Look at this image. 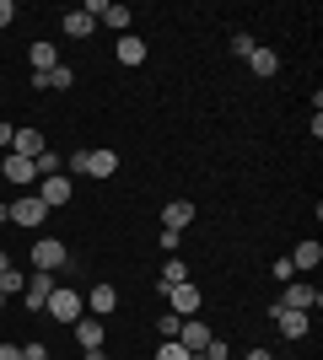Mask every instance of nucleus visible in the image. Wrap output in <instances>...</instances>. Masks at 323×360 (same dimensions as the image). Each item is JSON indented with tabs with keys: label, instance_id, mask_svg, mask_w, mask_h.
I'll list each match as a JSON object with an SVG mask.
<instances>
[{
	"label": "nucleus",
	"instance_id": "nucleus-1",
	"mask_svg": "<svg viewBox=\"0 0 323 360\" xmlns=\"http://www.w3.org/2000/svg\"><path fill=\"white\" fill-rule=\"evenodd\" d=\"M44 317H54V323H81V317H87V296L70 290V285H54L49 301H44Z\"/></svg>",
	"mask_w": 323,
	"mask_h": 360
},
{
	"label": "nucleus",
	"instance_id": "nucleus-2",
	"mask_svg": "<svg viewBox=\"0 0 323 360\" xmlns=\"http://www.w3.org/2000/svg\"><path fill=\"white\" fill-rule=\"evenodd\" d=\"M65 264H70V253H65L60 237H32V269L54 274V269H65Z\"/></svg>",
	"mask_w": 323,
	"mask_h": 360
},
{
	"label": "nucleus",
	"instance_id": "nucleus-3",
	"mask_svg": "<svg viewBox=\"0 0 323 360\" xmlns=\"http://www.w3.org/2000/svg\"><path fill=\"white\" fill-rule=\"evenodd\" d=\"M32 194L44 199L49 210H60V205H70V194H76V183H70V172H54V178H38V183H32Z\"/></svg>",
	"mask_w": 323,
	"mask_h": 360
},
{
	"label": "nucleus",
	"instance_id": "nucleus-4",
	"mask_svg": "<svg viewBox=\"0 0 323 360\" xmlns=\"http://www.w3.org/2000/svg\"><path fill=\"white\" fill-rule=\"evenodd\" d=\"M11 221L27 226V231H38V226L49 221V205H44L38 194H11Z\"/></svg>",
	"mask_w": 323,
	"mask_h": 360
},
{
	"label": "nucleus",
	"instance_id": "nucleus-5",
	"mask_svg": "<svg viewBox=\"0 0 323 360\" xmlns=\"http://www.w3.org/2000/svg\"><path fill=\"white\" fill-rule=\"evenodd\" d=\"M162 296H167V312H178V317H200V307H205V296H200V285H194V280L162 290Z\"/></svg>",
	"mask_w": 323,
	"mask_h": 360
},
{
	"label": "nucleus",
	"instance_id": "nucleus-6",
	"mask_svg": "<svg viewBox=\"0 0 323 360\" xmlns=\"http://www.w3.org/2000/svg\"><path fill=\"white\" fill-rule=\"evenodd\" d=\"M49 290H54V274L32 269V274H27V285H22V307H27L32 317H44V301H49Z\"/></svg>",
	"mask_w": 323,
	"mask_h": 360
},
{
	"label": "nucleus",
	"instance_id": "nucleus-7",
	"mask_svg": "<svg viewBox=\"0 0 323 360\" xmlns=\"http://www.w3.org/2000/svg\"><path fill=\"white\" fill-rule=\"evenodd\" d=\"M280 307H291V312H318V307H323V290L308 285V280H291L286 296H280Z\"/></svg>",
	"mask_w": 323,
	"mask_h": 360
},
{
	"label": "nucleus",
	"instance_id": "nucleus-8",
	"mask_svg": "<svg viewBox=\"0 0 323 360\" xmlns=\"http://www.w3.org/2000/svg\"><path fill=\"white\" fill-rule=\"evenodd\" d=\"M270 317H275V328L286 333V339H308V328H312V317L308 312H291V307H270Z\"/></svg>",
	"mask_w": 323,
	"mask_h": 360
},
{
	"label": "nucleus",
	"instance_id": "nucleus-9",
	"mask_svg": "<svg viewBox=\"0 0 323 360\" xmlns=\"http://www.w3.org/2000/svg\"><path fill=\"white\" fill-rule=\"evenodd\" d=\"M0 178L11 183V188H27V183H38V167H32L27 156H11V150H6V162H0Z\"/></svg>",
	"mask_w": 323,
	"mask_h": 360
},
{
	"label": "nucleus",
	"instance_id": "nucleus-10",
	"mask_svg": "<svg viewBox=\"0 0 323 360\" xmlns=\"http://www.w3.org/2000/svg\"><path fill=\"white\" fill-rule=\"evenodd\" d=\"M210 339H215V333L205 328L200 317H184V328H178V345H184L189 355H205V349H210Z\"/></svg>",
	"mask_w": 323,
	"mask_h": 360
},
{
	"label": "nucleus",
	"instance_id": "nucleus-11",
	"mask_svg": "<svg viewBox=\"0 0 323 360\" xmlns=\"http://www.w3.org/2000/svg\"><path fill=\"white\" fill-rule=\"evenodd\" d=\"M113 60L129 65V70H135V65H146V38H140V32H119V44H113Z\"/></svg>",
	"mask_w": 323,
	"mask_h": 360
},
{
	"label": "nucleus",
	"instance_id": "nucleus-12",
	"mask_svg": "<svg viewBox=\"0 0 323 360\" xmlns=\"http://www.w3.org/2000/svg\"><path fill=\"white\" fill-rule=\"evenodd\" d=\"M44 150H49L44 129H16V135H11V156H27V162H38Z\"/></svg>",
	"mask_w": 323,
	"mask_h": 360
},
{
	"label": "nucleus",
	"instance_id": "nucleus-13",
	"mask_svg": "<svg viewBox=\"0 0 323 360\" xmlns=\"http://www.w3.org/2000/svg\"><path fill=\"white\" fill-rule=\"evenodd\" d=\"M113 172H119V150L113 146L87 150V178H113Z\"/></svg>",
	"mask_w": 323,
	"mask_h": 360
},
{
	"label": "nucleus",
	"instance_id": "nucleus-14",
	"mask_svg": "<svg viewBox=\"0 0 323 360\" xmlns=\"http://www.w3.org/2000/svg\"><path fill=\"white\" fill-rule=\"evenodd\" d=\"M184 226H194V205H189V199L162 205V231H178V237H184Z\"/></svg>",
	"mask_w": 323,
	"mask_h": 360
},
{
	"label": "nucleus",
	"instance_id": "nucleus-15",
	"mask_svg": "<svg viewBox=\"0 0 323 360\" xmlns=\"http://www.w3.org/2000/svg\"><path fill=\"white\" fill-rule=\"evenodd\" d=\"M318 264H323V242H318V237L296 242V253H291V269H296V274H312Z\"/></svg>",
	"mask_w": 323,
	"mask_h": 360
},
{
	"label": "nucleus",
	"instance_id": "nucleus-16",
	"mask_svg": "<svg viewBox=\"0 0 323 360\" xmlns=\"http://www.w3.org/2000/svg\"><path fill=\"white\" fill-rule=\"evenodd\" d=\"M113 307H119V290L108 285V280H97V285L87 290V312H92V317H108Z\"/></svg>",
	"mask_w": 323,
	"mask_h": 360
},
{
	"label": "nucleus",
	"instance_id": "nucleus-17",
	"mask_svg": "<svg viewBox=\"0 0 323 360\" xmlns=\"http://www.w3.org/2000/svg\"><path fill=\"white\" fill-rule=\"evenodd\" d=\"M60 27H65V38H76V44H81V38H92V32H97V22L81 11V6H70V11L60 16Z\"/></svg>",
	"mask_w": 323,
	"mask_h": 360
},
{
	"label": "nucleus",
	"instance_id": "nucleus-18",
	"mask_svg": "<svg viewBox=\"0 0 323 360\" xmlns=\"http://www.w3.org/2000/svg\"><path fill=\"white\" fill-rule=\"evenodd\" d=\"M70 328H76V345L81 349H103V339H108L103 317H81V323H70Z\"/></svg>",
	"mask_w": 323,
	"mask_h": 360
},
{
	"label": "nucleus",
	"instance_id": "nucleus-19",
	"mask_svg": "<svg viewBox=\"0 0 323 360\" xmlns=\"http://www.w3.org/2000/svg\"><path fill=\"white\" fill-rule=\"evenodd\" d=\"M248 70H253V75H264V81H270V75H275L280 70V54H275V49H253V54H248Z\"/></svg>",
	"mask_w": 323,
	"mask_h": 360
},
{
	"label": "nucleus",
	"instance_id": "nucleus-20",
	"mask_svg": "<svg viewBox=\"0 0 323 360\" xmlns=\"http://www.w3.org/2000/svg\"><path fill=\"white\" fill-rule=\"evenodd\" d=\"M27 65H32V75H49L54 65H60V54H54V44H32L27 49Z\"/></svg>",
	"mask_w": 323,
	"mask_h": 360
},
{
	"label": "nucleus",
	"instance_id": "nucleus-21",
	"mask_svg": "<svg viewBox=\"0 0 323 360\" xmlns=\"http://www.w3.org/2000/svg\"><path fill=\"white\" fill-rule=\"evenodd\" d=\"M97 22H108V27H113V32H129V22H135V11H129V6H103V16H97Z\"/></svg>",
	"mask_w": 323,
	"mask_h": 360
},
{
	"label": "nucleus",
	"instance_id": "nucleus-22",
	"mask_svg": "<svg viewBox=\"0 0 323 360\" xmlns=\"http://www.w3.org/2000/svg\"><path fill=\"white\" fill-rule=\"evenodd\" d=\"M184 280H189L184 258H167V269H162V280H156V285H162V290H172V285H184Z\"/></svg>",
	"mask_w": 323,
	"mask_h": 360
},
{
	"label": "nucleus",
	"instance_id": "nucleus-23",
	"mask_svg": "<svg viewBox=\"0 0 323 360\" xmlns=\"http://www.w3.org/2000/svg\"><path fill=\"white\" fill-rule=\"evenodd\" d=\"M70 86H76V70H70V65H54V70H49V91H70Z\"/></svg>",
	"mask_w": 323,
	"mask_h": 360
},
{
	"label": "nucleus",
	"instance_id": "nucleus-24",
	"mask_svg": "<svg viewBox=\"0 0 323 360\" xmlns=\"http://www.w3.org/2000/svg\"><path fill=\"white\" fill-rule=\"evenodd\" d=\"M32 167H38V178H54V172H60V167H65V156H60V150H54V146H49V150H44V156H38V162H32Z\"/></svg>",
	"mask_w": 323,
	"mask_h": 360
},
{
	"label": "nucleus",
	"instance_id": "nucleus-25",
	"mask_svg": "<svg viewBox=\"0 0 323 360\" xmlns=\"http://www.w3.org/2000/svg\"><path fill=\"white\" fill-rule=\"evenodd\" d=\"M22 285H27V274H16V269H6L0 274V296L11 301V296H22Z\"/></svg>",
	"mask_w": 323,
	"mask_h": 360
},
{
	"label": "nucleus",
	"instance_id": "nucleus-26",
	"mask_svg": "<svg viewBox=\"0 0 323 360\" xmlns=\"http://www.w3.org/2000/svg\"><path fill=\"white\" fill-rule=\"evenodd\" d=\"M156 360H200V355H189L178 339H162V349H156Z\"/></svg>",
	"mask_w": 323,
	"mask_h": 360
},
{
	"label": "nucleus",
	"instance_id": "nucleus-27",
	"mask_svg": "<svg viewBox=\"0 0 323 360\" xmlns=\"http://www.w3.org/2000/svg\"><path fill=\"white\" fill-rule=\"evenodd\" d=\"M232 54H237V60H248V54H253V49H259V44H253V32H232Z\"/></svg>",
	"mask_w": 323,
	"mask_h": 360
},
{
	"label": "nucleus",
	"instance_id": "nucleus-28",
	"mask_svg": "<svg viewBox=\"0 0 323 360\" xmlns=\"http://www.w3.org/2000/svg\"><path fill=\"white\" fill-rule=\"evenodd\" d=\"M178 328H184V317H178V312H162V317H156V333H162V339H178Z\"/></svg>",
	"mask_w": 323,
	"mask_h": 360
},
{
	"label": "nucleus",
	"instance_id": "nucleus-29",
	"mask_svg": "<svg viewBox=\"0 0 323 360\" xmlns=\"http://www.w3.org/2000/svg\"><path fill=\"white\" fill-rule=\"evenodd\" d=\"M270 274H275L280 285H291V280H296V269H291V258H275V264H270Z\"/></svg>",
	"mask_w": 323,
	"mask_h": 360
},
{
	"label": "nucleus",
	"instance_id": "nucleus-30",
	"mask_svg": "<svg viewBox=\"0 0 323 360\" xmlns=\"http://www.w3.org/2000/svg\"><path fill=\"white\" fill-rule=\"evenodd\" d=\"M65 167H70L76 178H87V150H70V156H65Z\"/></svg>",
	"mask_w": 323,
	"mask_h": 360
},
{
	"label": "nucleus",
	"instance_id": "nucleus-31",
	"mask_svg": "<svg viewBox=\"0 0 323 360\" xmlns=\"http://www.w3.org/2000/svg\"><path fill=\"white\" fill-rule=\"evenodd\" d=\"M22 360H49V345H38V339H32V345H22Z\"/></svg>",
	"mask_w": 323,
	"mask_h": 360
},
{
	"label": "nucleus",
	"instance_id": "nucleus-32",
	"mask_svg": "<svg viewBox=\"0 0 323 360\" xmlns=\"http://www.w3.org/2000/svg\"><path fill=\"white\" fill-rule=\"evenodd\" d=\"M16 16H22V11H16V0H0V27H11Z\"/></svg>",
	"mask_w": 323,
	"mask_h": 360
},
{
	"label": "nucleus",
	"instance_id": "nucleus-33",
	"mask_svg": "<svg viewBox=\"0 0 323 360\" xmlns=\"http://www.w3.org/2000/svg\"><path fill=\"white\" fill-rule=\"evenodd\" d=\"M0 360H22V345H0Z\"/></svg>",
	"mask_w": 323,
	"mask_h": 360
},
{
	"label": "nucleus",
	"instance_id": "nucleus-34",
	"mask_svg": "<svg viewBox=\"0 0 323 360\" xmlns=\"http://www.w3.org/2000/svg\"><path fill=\"white\" fill-rule=\"evenodd\" d=\"M11 135H16V129H11L6 119H0V146H6V150H11Z\"/></svg>",
	"mask_w": 323,
	"mask_h": 360
},
{
	"label": "nucleus",
	"instance_id": "nucleus-35",
	"mask_svg": "<svg viewBox=\"0 0 323 360\" xmlns=\"http://www.w3.org/2000/svg\"><path fill=\"white\" fill-rule=\"evenodd\" d=\"M81 360H108V349H81Z\"/></svg>",
	"mask_w": 323,
	"mask_h": 360
},
{
	"label": "nucleus",
	"instance_id": "nucleus-36",
	"mask_svg": "<svg viewBox=\"0 0 323 360\" xmlns=\"http://www.w3.org/2000/svg\"><path fill=\"white\" fill-rule=\"evenodd\" d=\"M243 360H275V355H270V349H248Z\"/></svg>",
	"mask_w": 323,
	"mask_h": 360
},
{
	"label": "nucleus",
	"instance_id": "nucleus-37",
	"mask_svg": "<svg viewBox=\"0 0 323 360\" xmlns=\"http://www.w3.org/2000/svg\"><path fill=\"white\" fill-rule=\"evenodd\" d=\"M0 226H11V205H0Z\"/></svg>",
	"mask_w": 323,
	"mask_h": 360
},
{
	"label": "nucleus",
	"instance_id": "nucleus-38",
	"mask_svg": "<svg viewBox=\"0 0 323 360\" xmlns=\"http://www.w3.org/2000/svg\"><path fill=\"white\" fill-rule=\"evenodd\" d=\"M6 269H11V253H0V274H6Z\"/></svg>",
	"mask_w": 323,
	"mask_h": 360
},
{
	"label": "nucleus",
	"instance_id": "nucleus-39",
	"mask_svg": "<svg viewBox=\"0 0 323 360\" xmlns=\"http://www.w3.org/2000/svg\"><path fill=\"white\" fill-rule=\"evenodd\" d=\"M0 312H6V296H0Z\"/></svg>",
	"mask_w": 323,
	"mask_h": 360
},
{
	"label": "nucleus",
	"instance_id": "nucleus-40",
	"mask_svg": "<svg viewBox=\"0 0 323 360\" xmlns=\"http://www.w3.org/2000/svg\"><path fill=\"white\" fill-rule=\"evenodd\" d=\"M200 360H205V355H200Z\"/></svg>",
	"mask_w": 323,
	"mask_h": 360
}]
</instances>
